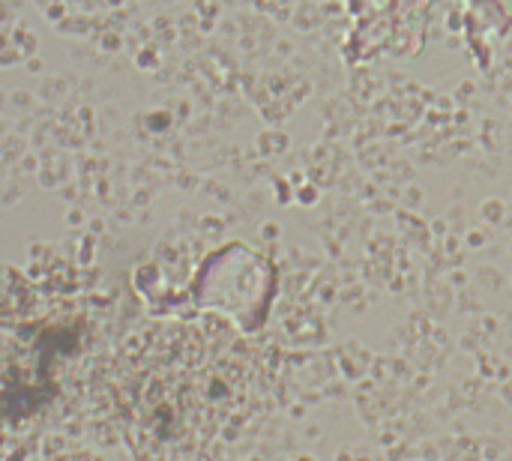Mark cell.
I'll list each match as a JSON object with an SVG mask.
<instances>
[{
  "mask_svg": "<svg viewBox=\"0 0 512 461\" xmlns=\"http://www.w3.org/2000/svg\"><path fill=\"white\" fill-rule=\"evenodd\" d=\"M264 351L222 324H159L105 369V402L141 461H222L270 399Z\"/></svg>",
  "mask_w": 512,
  "mask_h": 461,
  "instance_id": "cell-1",
  "label": "cell"
}]
</instances>
